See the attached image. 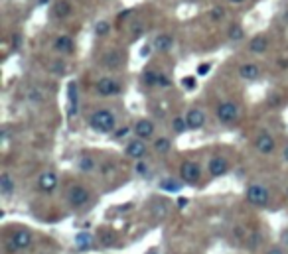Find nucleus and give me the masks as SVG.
Here are the masks:
<instances>
[{
  "mask_svg": "<svg viewBox=\"0 0 288 254\" xmlns=\"http://www.w3.org/2000/svg\"><path fill=\"white\" fill-rule=\"evenodd\" d=\"M89 126L93 128L95 132H99V134H109L117 126V116L109 109H99V111H95L93 115L89 116Z\"/></svg>",
  "mask_w": 288,
  "mask_h": 254,
  "instance_id": "nucleus-1",
  "label": "nucleus"
},
{
  "mask_svg": "<svg viewBox=\"0 0 288 254\" xmlns=\"http://www.w3.org/2000/svg\"><path fill=\"white\" fill-rule=\"evenodd\" d=\"M239 118V107L233 101H223L217 107V120L221 124H233Z\"/></svg>",
  "mask_w": 288,
  "mask_h": 254,
  "instance_id": "nucleus-2",
  "label": "nucleus"
},
{
  "mask_svg": "<svg viewBox=\"0 0 288 254\" xmlns=\"http://www.w3.org/2000/svg\"><path fill=\"white\" fill-rule=\"evenodd\" d=\"M247 199H249V203L257 205V207H266L271 195H268V189L264 185L251 183L249 187H247Z\"/></svg>",
  "mask_w": 288,
  "mask_h": 254,
  "instance_id": "nucleus-3",
  "label": "nucleus"
},
{
  "mask_svg": "<svg viewBox=\"0 0 288 254\" xmlns=\"http://www.w3.org/2000/svg\"><path fill=\"white\" fill-rule=\"evenodd\" d=\"M32 241H34V235H32L30 230L18 229L8 237V246H10L12 250H24V248H28V246L32 244Z\"/></svg>",
  "mask_w": 288,
  "mask_h": 254,
  "instance_id": "nucleus-4",
  "label": "nucleus"
},
{
  "mask_svg": "<svg viewBox=\"0 0 288 254\" xmlns=\"http://www.w3.org/2000/svg\"><path fill=\"white\" fill-rule=\"evenodd\" d=\"M180 176L182 179L189 183V185H194V183H198L201 179V167L198 162H194V160H186L184 164L180 165Z\"/></svg>",
  "mask_w": 288,
  "mask_h": 254,
  "instance_id": "nucleus-5",
  "label": "nucleus"
},
{
  "mask_svg": "<svg viewBox=\"0 0 288 254\" xmlns=\"http://www.w3.org/2000/svg\"><path fill=\"white\" fill-rule=\"evenodd\" d=\"M95 89L101 97H114V95L121 93V85H119V81H114L111 77H101L97 85H95Z\"/></svg>",
  "mask_w": 288,
  "mask_h": 254,
  "instance_id": "nucleus-6",
  "label": "nucleus"
},
{
  "mask_svg": "<svg viewBox=\"0 0 288 254\" xmlns=\"http://www.w3.org/2000/svg\"><path fill=\"white\" fill-rule=\"evenodd\" d=\"M89 199H91V195H89V191L83 185H73L71 189L67 191V201L73 207H81V205L87 203Z\"/></svg>",
  "mask_w": 288,
  "mask_h": 254,
  "instance_id": "nucleus-7",
  "label": "nucleus"
},
{
  "mask_svg": "<svg viewBox=\"0 0 288 254\" xmlns=\"http://www.w3.org/2000/svg\"><path fill=\"white\" fill-rule=\"evenodd\" d=\"M146 152H148V148H146L144 140H140V138L130 140L125 148L126 156H128V158H135V160H142V158L146 156Z\"/></svg>",
  "mask_w": 288,
  "mask_h": 254,
  "instance_id": "nucleus-8",
  "label": "nucleus"
},
{
  "mask_svg": "<svg viewBox=\"0 0 288 254\" xmlns=\"http://www.w3.org/2000/svg\"><path fill=\"white\" fill-rule=\"evenodd\" d=\"M255 148L259 150L261 154H273L275 152V148H276V142L275 138L268 134V132H261L259 136H257V140H255Z\"/></svg>",
  "mask_w": 288,
  "mask_h": 254,
  "instance_id": "nucleus-9",
  "label": "nucleus"
},
{
  "mask_svg": "<svg viewBox=\"0 0 288 254\" xmlns=\"http://www.w3.org/2000/svg\"><path fill=\"white\" fill-rule=\"evenodd\" d=\"M186 122L189 130H200L205 124V113L201 109H189L186 113Z\"/></svg>",
  "mask_w": 288,
  "mask_h": 254,
  "instance_id": "nucleus-10",
  "label": "nucleus"
},
{
  "mask_svg": "<svg viewBox=\"0 0 288 254\" xmlns=\"http://www.w3.org/2000/svg\"><path fill=\"white\" fill-rule=\"evenodd\" d=\"M207 170H209V174H212L213 178L225 176L227 170H229V162H227L225 158H221V156H213L212 160H209V164H207Z\"/></svg>",
  "mask_w": 288,
  "mask_h": 254,
  "instance_id": "nucleus-11",
  "label": "nucleus"
},
{
  "mask_svg": "<svg viewBox=\"0 0 288 254\" xmlns=\"http://www.w3.org/2000/svg\"><path fill=\"white\" fill-rule=\"evenodd\" d=\"M38 187H40V191H44V193L55 191V187H57V176H55L53 172H44L38 178Z\"/></svg>",
  "mask_w": 288,
  "mask_h": 254,
  "instance_id": "nucleus-12",
  "label": "nucleus"
},
{
  "mask_svg": "<svg viewBox=\"0 0 288 254\" xmlns=\"http://www.w3.org/2000/svg\"><path fill=\"white\" fill-rule=\"evenodd\" d=\"M135 134L140 140L152 138V134H154V122L148 120V118H140L137 124H135Z\"/></svg>",
  "mask_w": 288,
  "mask_h": 254,
  "instance_id": "nucleus-13",
  "label": "nucleus"
},
{
  "mask_svg": "<svg viewBox=\"0 0 288 254\" xmlns=\"http://www.w3.org/2000/svg\"><path fill=\"white\" fill-rule=\"evenodd\" d=\"M239 75L243 79H247V81H255V79L261 77V69H259L257 64H245L239 67Z\"/></svg>",
  "mask_w": 288,
  "mask_h": 254,
  "instance_id": "nucleus-14",
  "label": "nucleus"
},
{
  "mask_svg": "<svg viewBox=\"0 0 288 254\" xmlns=\"http://www.w3.org/2000/svg\"><path fill=\"white\" fill-rule=\"evenodd\" d=\"M16 189V181L12 179L10 174H2L0 176V193L4 195V197H10Z\"/></svg>",
  "mask_w": 288,
  "mask_h": 254,
  "instance_id": "nucleus-15",
  "label": "nucleus"
},
{
  "mask_svg": "<svg viewBox=\"0 0 288 254\" xmlns=\"http://www.w3.org/2000/svg\"><path fill=\"white\" fill-rule=\"evenodd\" d=\"M249 50L253 51V53H264V51L268 50V39L264 38L263 34H259V36H255V38L251 39Z\"/></svg>",
  "mask_w": 288,
  "mask_h": 254,
  "instance_id": "nucleus-16",
  "label": "nucleus"
},
{
  "mask_svg": "<svg viewBox=\"0 0 288 254\" xmlns=\"http://www.w3.org/2000/svg\"><path fill=\"white\" fill-rule=\"evenodd\" d=\"M152 46H154L158 51H168L172 46H174V38H172V36H168V34H160V36H156V38H154Z\"/></svg>",
  "mask_w": 288,
  "mask_h": 254,
  "instance_id": "nucleus-17",
  "label": "nucleus"
},
{
  "mask_svg": "<svg viewBox=\"0 0 288 254\" xmlns=\"http://www.w3.org/2000/svg\"><path fill=\"white\" fill-rule=\"evenodd\" d=\"M73 39L69 38V36H57L55 38V50L60 51V53H73Z\"/></svg>",
  "mask_w": 288,
  "mask_h": 254,
  "instance_id": "nucleus-18",
  "label": "nucleus"
},
{
  "mask_svg": "<svg viewBox=\"0 0 288 254\" xmlns=\"http://www.w3.org/2000/svg\"><path fill=\"white\" fill-rule=\"evenodd\" d=\"M69 12H71V4H69V0H57V2H55L53 14H55L57 18H65V16H69Z\"/></svg>",
  "mask_w": 288,
  "mask_h": 254,
  "instance_id": "nucleus-19",
  "label": "nucleus"
},
{
  "mask_svg": "<svg viewBox=\"0 0 288 254\" xmlns=\"http://www.w3.org/2000/svg\"><path fill=\"white\" fill-rule=\"evenodd\" d=\"M140 79H142V83H144V85H148V87H158V73H156V71H152L150 67H146V69L142 71Z\"/></svg>",
  "mask_w": 288,
  "mask_h": 254,
  "instance_id": "nucleus-20",
  "label": "nucleus"
},
{
  "mask_svg": "<svg viewBox=\"0 0 288 254\" xmlns=\"http://www.w3.org/2000/svg\"><path fill=\"white\" fill-rule=\"evenodd\" d=\"M75 244L81 250H85V248H89V246L93 244V237H91L89 232H79L75 237Z\"/></svg>",
  "mask_w": 288,
  "mask_h": 254,
  "instance_id": "nucleus-21",
  "label": "nucleus"
},
{
  "mask_svg": "<svg viewBox=\"0 0 288 254\" xmlns=\"http://www.w3.org/2000/svg\"><path fill=\"white\" fill-rule=\"evenodd\" d=\"M172 128H174L176 134H184L188 130V122H186V116H174L172 120Z\"/></svg>",
  "mask_w": 288,
  "mask_h": 254,
  "instance_id": "nucleus-22",
  "label": "nucleus"
},
{
  "mask_svg": "<svg viewBox=\"0 0 288 254\" xmlns=\"http://www.w3.org/2000/svg\"><path fill=\"white\" fill-rule=\"evenodd\" d=\"M166 213H168V203L166 201H156V203L152 205V215L156 217V219L166 217Z\"/></svg>",
  "mask_w": 288,
  "mask_h": 254,
  "instance_id": "nucleus-23",
  "label": "nucleus"
},
{
  "mask_svg": "<svg viewBox=\"0 0 288 254\" xmlns=\"http://www.w3.org/2000/svg\"><path fill=\"white\" fill-rule=\"evenodd\" d=\"M77 111V91L75 83H69V115L73 116Z\"/></svg>",
  "mask_w": 288,
  "mask_h": 254,
  "instance_id": "nucleus-24",
  "label": "nucleus"
},
{
  "mask_svg": "<svg viewBox=\"0 0 288 254\" xmlns=\"http://www.w3.org/2000/svg\"><path fill=\"white\" fill-rule=\"evenodd\" d=\"M170 148H172V142L168 138H158L156 142H154V150L158 154H166L170 152Z\"/></svg>",
  "mask_w": 288,
  "mask_h": 254,
  "instance_id": "nucleus-25",
  "label": "nucleus"
},
{
  "mask_svg": "<svg viewBox=\"0 0 288 254\" xmlns=\"http://www.w3.org/2000/svg\"><path fill=\"white\" fill-rule=\"evenodd\" d=\"M109 30H111V24H109L107 20H101V22H97V24H95V28H93L95 36H99V38L107 36V34H109Z\"/></svg>",
  "mask_w": 288,
  "mask_h": 254,
  "instance_id": "nucleus-26",
  "label": "nucleus"
},
{
  "mask_svg": "<svg viewBox=\"0 0 288 254\" xmlns=\"http://www.w3.org/2000/svg\"><path fill=\"white\" fill-rule=\"evenodd\" d=\"M160 189H164V191H172V193H174V191H180L182 189V185H180V183H178V181H174V179H162V181H160Z\"/></svg>",
  "mask_w": 288,
  "mask_h": 254,
  "instance_id": "nucleus-27",
  "label": "nucleus"
},
{
  "mask_svg": "<svg viewBox=\"0 0 288 254\" xmlns=\"http://www.w3.org/2000/svg\"><path fill=\"white\" fill-rule=\"evenodd\" d=\"M119 64H121V57H119V53H117V51H109V53L105 55V65H107V67H111V69H113V67H117Z\"/></svg>",
  "mask_w": 288,
  "mask_h": 254,
  "instance_id": "nucleus-28",
  "label": "nucleus"
},
{
  "mask_svg": "<svg viewBox=\"0 0 288 254\" xmlns=\"http://www.w3.org/2000/svg\"><path fill=\"white\" fill-rule=\"evenodd\" d=\"M229 38L235 39V41H239V39H243V38H245V30H243L241 26L233 24L231 28H229Z\"/></svg>",
  "mask_w": 288,
  "mask_h": 254,
  "instance_id": "nucleus-29",
  "label": "nucleus"
},
{
  "mask_svg": "<svg viewBox=\"0 0 288 254\" xmlns=\"http://www.w3.org/2000/svg\"><path fill=\"white\" fill-rule=\"evenodd\" d=\"M182 87L186 91H194L198 87V83H196V77H182Z\"/></svg>",
  "mask_w": 288,
  "mask_h": 254,
  "instance_id": "nucleus-30",
  "label": "nucleus"
},
{
  "mask_svg": "<svg viewBox=\"0 0 288 254\" xmlns=\"http://www.w3.org/2000/svg\"><path fill=\"white\" fill-rule=\"evenodd\" d=\"M79 167H81L83 172H91V170L95 167V164H93L91 158H81V160H79Z\"/></svg>",
  "mask_w": 288,
  "mask_h": 254,
  "instance_id": "nucleus-31",
  "label": "nucleus"
},
{
  "mask_svg": "<svg viewBox=\"0 0 288 254\" xmlns=\"http://www.w3.org/2000/svg\"><path fill=\"white\" fill-rule=\"evenodd\" d=\"M223 16H225V12H223V8H219V6H215V8L212 10L213 22H221V20H223Z\"/></svg>",
  "mask_w": 288,
  "mask_h": 254,
  "instance_id": "nucleus-32",
  "label": "nucleus"
},
{
  "mask_svg": "<svg viewBox=\"0 0 288 254\" xmlns=\"http://www.w3.org/2000/svg\"><path fill=\"white\" fill-rule=\"evenodd\" d=\"M170 85H172V83H170V79L164 75V73L158 71V87H164V89H166V87H170Z\"/></svg>",
  "mask_w": 288,
  "mask_h": 254,
  "instance_id": "nucleus-33",
  "label": "nucleus"
},
{
  "mask_svg": "<svg viewBox=\"0 0 288 254\" xmlns=\"http://www.w3.org/2000/svg\"><path fill=\"white\" fill-rule=\"evenodd\" d=\"M209 69H212V65L209 64H200L198 65V75H207V73H209Z\"/></svg>",
  "mask_w": 288,
  "mask_h": 254,
  "instance_id": "nucleus-34",
  "label": "nucleus"
},
{
  "mask_svg": "<svg viewBox=\"0 0 288 254\" xmlns=\"http://www.w3.org/2000/svg\"><path fill=\"white\" fill-rule=\"evenodd\" d=\"M146 172H148V165L144 164V162H138V164H137V174H138V176H146Z\"/></svg>",
  "mask_w": 288,
  "mask_h": 254,
  "instance_id": "nucleus-35",
  "label": "nucleus"
},
{
  "mask_svg": "<svg viewBox=\"0 0 288 254\" xmlns=\"http://www.w3.org/2000/svg\"><path fill=\"white\" fill-rule=\"evenodd\" d=\"M32 99H34V102H40V101H42V95H40L36 89L30 91V101H32Z\"/></svg>",
  "mask_w": 288,
  "mask_h": 254,
  "instance_id": "nucleus-36",
  "label": "nucleus"
},
{
  "mask_svg": "<svg viewBox=\"0 0 288 254\" xmlns=\"http://www.w3.org/2000/svg\"><path fill=\"white\" fill-rule=\"evenodd\" d=\"M140 55H142V57H148V55H150V46H144V48L140 50Z\"/></svg>",
  "mask_w": 288,
  "mask_h": 254,
  "instance_id": "nucleus-37",
  "label": "nucleus"
},
{
  "mask_svg": "<svg viewBox=\"0 0 288 254\" xmlns=\"http://www.w3.org/2000/svg\"><path fill=\"white\" fill-rule=\"evenodd\" d=\"M128 132H130V130H128V128H121V130H119V132H117V136H119V138H121V136H125V134H128Z\"/></svg>",
  "mask_w": 288,
  "mask_h": 254,
  "instance_id": "nucleus-38",
  "label": "nucleus"
},
{
  "mask_svg": "<svg viewBox=\"0 0 288 254\" xmlns=\"http://www.w3.org/2000/svg\"><path fill=\"white\" fill-rule=\"evenodd\" d=\"M266 254H284V250H280V248H273V250H268Z\"/></svg>",
  "mask_w": 288,
  "mask_h": 254,
  "instance_id": "nucleus-39",
  "label": "nucleus"
},
{
  "mask_svg": "<svg viewBox=\"0 0 288 254\" xmlns=\"http://www.w3.org/2000/svg\"><path fill=\"white\" fill-rule=\"evenodd\" d=\"M282 158L288 162V146H284V152H282Z\"/></svg>",
  "mask_w": 288,
  "mask_h": 254,
  "instance_id": "nucleus-40",
  "label": "nucleus"
},
{
  "mask_svg": "<svg viewBox=\"0 0 288 254\" xmlns=\"http://www.w3.org/2000/svg\"><path fill=\"white\" fill-rule=\"evenodd\" d=\"M178 207H186V199H180V201H178Z\"/></svg>",
  "mask_w": 288,
  "mask_h": 254,
  "instance_id": "nucleus-41",
  "label": "nucleus"
},
{
  "mask_svg": "<svg viewBox=\"0 0 288 254\" xmlns=\"http://www.w3.org/2000/svg\"><path fill=\"white\" fill-rule=\"evenodd\" d=\"M229 2H233V4H239V2H243V0H229Z\"/></svg>",
  "mask_w": 288,
  "mask_h": 254,
  "instance_id": "nucleus-42",
  "label": "nucleus"
},
{
  "mask_svg": "<svg viewBox=\"0 0 288 254\" xmlns=\"http://www.w3.org/2000/svg\"><path fill=\"white\" fill-rule=\"evenodd\" d=\"M46 2H50V0H40V4H46Z\"/></svg>",
  "mask_w": 288,
  "mask_h": 254,
  "instance_id": "nucleus-43",
  "label": "nucleus"
},
{
  "mask_svg": "<svg viewBox=\"0 0 288 254\" xmlns=\"http://www.w3.org/2000/svg\"><path fill=\"white\" fill-rule=\"evenodd\" d=\"M148 254H156V252H154V250H150V252H148Z\"/></svg>",
  "mask_w": 288,
  "mask_h": 254,
  "instance_id": "nucleus-44",
  "label": "nucleus"
},
{
  "mask_svg": "<svg viewBox=\"0 0 288 254\" xmlns=\"http://www.w3.org/2000/svg\"><path fill=\"white\" fill-rule=\"evenodd\" d=\"M189 2H191V0H189Z\"/></svg>",
  "mask_w": 288,
  "mask_h": 254,
  "instance_id": "nucleus-45",
  "label": "nucleus"
}]
</instances>
